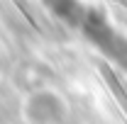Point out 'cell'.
Returning a JSON list of instances; mask_svg holds the SVG:
<instances>
[{
    "label": "cell",
    "mask_w": 127,
    "mask_h": 124,
    "mask_svg": "<svg viewBox=\"0 0 127 124\" xmlns=\"http://www.w3.org/2000/svg\"><path fill=\"white\" fill-rule=\"evenodd\" d=\"M100 73H103V76L108 78V85H110V90L115 93V97H117V102H120V107H122V109L127 112V95H125V90L120 88L117 78H115V76L110 73V68H108V66H100Z\"/></svg>",
    "instance_id": "1"
}]
</instances>
